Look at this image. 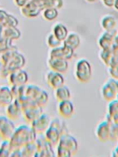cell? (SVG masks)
Segmentation results:
<instances>
[{
  "instance_id": "ffe728a7",
  "label": "cell",
  "mask_w": 118,
  "mask_h": 157,
  "mask_svg": "<svg viewBox=\"0 0 118 157\" xmlns=\"http://www.w3.org/2000/svg\"><path fill=\"white\" fill-rule=\"evenodd\" d=\"M3 36L8 39H17L19 36V33L14 27H6V29L4 31Z\"/></svg>"
},
{
  "instance_id": "5bb4252c",
  "label": "cell",
  "mask_w": 118,
  "mask_h": 157,
  "mask_svg": "<svg viewBox=\"0 0 118 157\" xmlns=\"http://www.w3.org/2000/svg\"><path fill=\"white\" fill-rule=\"evenodd\" d=\"M11 88L7 86H0V106L7 107L14 100Z\"/></svg>"
},
{
  "instance_id": "30bf717a",
  "label": "cell",
  "mask_w": 118,
  "mask_h": 157,
  "mask_svg": "<svg viewBox=\"0 0 118 157\" xmlns=\"http://www.w3.org/2000/svg\"><path fill=\"white\" fill-rule=\"evenodd\" d=\"M58 145L69 150L73 155H74L78 150V142L76 139L67 132L61 135Z\"/></svg>"
},
{
  "instance_id": "4dcf8cb0",
  "label": "cell",
  "mask_w": 118,
  "mask_h": 157,
  "mask_svg": "<svg viewBox=\"0 0 118 157\" xmlns=\"http://www.w3.org/2000/svg\"><path fill=\"white\" fill-rule=\"evenodd\" d=\"M93 157H95V156H93Z\"/></svg>"
},
{
  "instance_id": "9a60e30c",
  "label": "cell",
  "mask_w": 118,
  "mask_h": 157,
  "mask_svg": "<svg viewBox=\"0 0 118 157\" xmlns=\"http://www.w3.org/2000/svg\"><path fill=\"white\" fill-rule=\"evenodd\" d=\"M49 67L52 71L63 74L68 69V63L64 59L51 58L49 61Z\"/></svg>"
},
{
  "instance_id": "ac0fdd59",
  "label": "cell",
  "mask_w": 118,
  "mask_h": 157,
  "mask_svg": "<svg viewBox=\"0 0 118 157\" xmlns=\"http://www.w3.org/2000/svg\"><path fill=\"white\" fill-rule=\"evenodd\" d=\"M49 101V95L47 91L41 89L39 94L36 97L35 101H34V104L43 107L45 106Z\"/></svg>"
},
{
  "instance_id": "7402d4cb",
  "label": "cell",
  "mask_w": 118,
  "mask_h": 157,
  "mask_svg": "<svg viewBox=\"0 0 118 157\" xmlns=\"http://www.w3.org/2000/svg\"><path fill=\"white\" fill-rule=\"evenodd\" d=\"M110 140L118 142V123H111Z\"/></svg>"
},
{
  "instance_id": "52a82bcc",
  "label": "cell",
  "mask_w": 118,
  "mask_h": 157,
  "mask_svg": "<svg viewBox=\"0 0 118 157\" xmlns=\"http://www.w3.org/2000/svg\"><path fill=\"white\" fill-rule=\"evenodd\" d=\"M28 80L27 72L22 69L14 71L8 75V81L11 86L25 85Z\"/></svg>"
},
{
  "instance_id": "7a4b0ae2",
  "label": "cell",
  "mask_w": 118,
  "mask_h": 157,
  "mask_svg": "<svg viewBox=\"0 0 118 157\" xmlns=\"http://www.w3.org/2000/svg\"><path fill=\"white\" fill-rule=\"evenodd\" d=\"M65 129L64 122L58 118L51 120L50 124L44 132L45 140L51 145H58L60 137L66 133L64 132Z\"/></svg>"
},
{
  "instance_id": "277c9868",
  "label": "cell",
  "mask_w": 118,
  "mask_h": 157,
  "mask_svg": "<svg viewBox=\"0 0 118 157\" xmlns=\"http://www.w3.org/2000/svg\"><path fill=\"white\" fill-rule=\"evenodd\" d=\"M100 94L102 98L107 101L111 102L116 99L118 94L117 89V80L112 78L108 79L101 87Z\"/></svg>"
},
{
  "instance_id": "6da1fadb",
  "label": "cell",
  "mask_w": 118,
  "mask_h": 157,
  "mask_svg": "<svg viewBox=\"0 0 118 157\" xmlns=\"http://www.w3.org/2000/svg\"><path fill=\"white\" fill-rule=\"evenodd\" d=\"M36 138V133L31 126L21 124L15 128L9 141L12 150H20L27 145L34 143Z\"/></svg>"
},
{
  "instance_id": "5b68a950",
  "label": "cell",
  "mask_w": 118,
  "mask_h": 157,
  "mask_svg": "<svg viewBox=\"0 0 118 157\" xmlns=\"http://www.w3.org/2000/svg\"><path fill=\"white\" fill-rule=\"evenodd\" d=\"M16 127L13 120L7 116L0 115V137L4 140H9Z\"/></svg>"
},
{
  "instance_id": "603a6c76",
  "label": "cell",
  "mask_w": 118,
  "mask_h": 157,
  "mask_svg": "<svg viewBox=\"0 0 118 157\" xmlns=\"http://www.w3.org/2000/svg\"><path fill=\"white\" fill-rule=\"evenodd\" d=\"M109 73L112 78L118 80V63H113L109 66Z\"/></svg>"
},
{
  "instance_id": "f1b7e54d",
  "label": "cell",
  "mask_w": 118,
  "mask_h": 157,
  "mask_svg": "<svg viewBox=\"0 0 118 157\" xmlns=\"http://www.w3.org/2000/svg\"><path fill=\"white\" fill-rule=\"evenodd\" d=\"M1 49L0 48V54H1Z\"/></svg>"
},
{
  "instance_id": "d6986e66",
  "label": "cell",
  "mask_w": 118,
  "mask_h": 157,
  "mask_svg": "<svg viewBox=\"0 0 118 157\" xmlns=\"http://www.w3.org/2000/svg\"><path fill=\"white\" fill-rule=\"evenodd\" d=\"M12 151L9 141L2 140L0 143V157H10Z\"/></svg>"
},
{
  "instance_id": "7c38bea8",
  "label": "cell",
  "mask_w": 118,
  "mask_h": 157,
  "mask_svg": "<svg viewBox=\"0 0 118 157\" xmlns=\"http://www.w3.org/2000/svg\"><path fill=\"white\" fill-rule=\"evenodd\" d=\"M57 112L61 117L66 119L70 118L74 115V105L70 99L58 102Z\"/></svg>"
},
{
  "instance_id": "8992f818",
  "label": "cell",
  "mask_w": 118,
  "mask_h": 157,
  "mask_svg": "<svg viewBox=\"0 0 118 157\" xmlns=\"http://www.w3.org/2000/svg\"><path fill=\"white\" fill-rule=\"evenodd\" d=\"M42 113V107L35 104H30L22 107V115L23 118L27 123L30 124L37 119Z\"/></svg>"
},
{
  "instance_id": "2e32d148",
  "label": "cell",
  "mask_w": 118,
  "mask_h": 157,
  "mask_svg": "<svg viewBox=\"0 0 118 157\" xmlns=\"http://www.w3.org/2000/svg\"><path fill=\"white\" fill-rule=\"evenodd\" d=\"M106 120L111 123H118V101L116 99L109 102Z\"/></svg>"
},
{
  "instance_id": "4316f807",
  "label": "cell",
  "mask_w": 118,
  "mask_h": 157,
  "mask_svg": "<svg viewBox=\"0 0 118 157\" xmlns=\"http://www.w3.org/2000/svg\"><path fill=\"white\" fill-rule=\"evenodd\" d=\"M114 5H115V7L118 9V0H116V1H115V4H114Z\"/></svg>"
},
{
  "instance_id": "83f0119b",
  "label": "cell",
  "mask_w": 118,
  "mask_h": 157,
  "mask_svg": "<svg viewBox=\"0 0 118 157\" xmlns=\"http://www.w3.org/2000/svg\"><path fill=\"white\" fill-rule=\"evenodd\" d=\"M2 25L0 24V35L2 34Z\"/></svg>"
},
{
  "instance_id": "f546056e",
  "label": "cell",
  "mask_w": 118,
  "mask_h": 157,
  "mask_svg": "<svg viewBox=\"0 0 118 157\" xmlns=\"http://www.w3.org/2000/svg\"><path fill=\"white\" fill-rule=\"evenodd\" d=\"M117 40H118V39H117ZM117 45H118V42H117Z\"/></svg>"
},
{
  "instance_id": "ba28073f",
  "label": "cell",
  "mask_w": 118,
  "mask_h": 157,
  "mask_svg": "<svg viewBox=\"0 0 118 157\" xmlns=\"http://www.w3.org/2000/svg\"><path fill=\"white\" fill-rule=\"evenodd\" d=\"M111 124L108 120H104L96 126L95 130V134L97 139L101 142H106L110 140Z\"/></svg>"
},
{
  "instance_id": "9c48e42d",
  "label": "cell",
  "mask_w": 118,
  "mask_h": 157,
  "mask_svg": "<svg viewBox=\"0 0 118 157\" xmlns=\"http://www.w3.org/2000/svg\"><path fill=\"white\" fill-rule=\"evenodd\" d=\"M51 123L50 117L45 113H42L37 119L31 123V126L37 134L44 133L48 129Z\"/></svg>"
},
{
  "instance_id": "44dd1931",
  "label": "cell",
  "mask_w": 118,
  "mask_h": 157,
  "mask_svg": "<svg viewBox=\"0 0 118 157\" xmlns=\"http://www.w3.org/2000/svg\"><path fill=\"white\" fill-rule=\"evenodd\" d=\"M73 156L72 153L69 150L58 145L56 151L57 157H72Z\"/></svg>"
},
{
  "instance_id": "3957f363",
  "label": "cell",
  "mask_w": 118,
  "mask_h": 157,
  "mask_svg": "<svg viewBox=\"0 0 118 157\" xmlns=\"http://www.w3.org/2000/svg\"><path fill=\"white\" fill-rule=\"evenodd\" d=\"M74 75L76 79L80 83L88 82L92 75V69L89 62L85 59L79 61L76 66Z\"/></svg>"
},
{
  "instance_id": "8fae6325",
  "label": "cell",
  "mask_w": 118,
  "mask_h": 157,
  "mask_svg": "<svg viewBox=\"0 0 118 157\" xmlns=\"http://www.w3.org/2000/svg\"><path fill=\"white\" fill-rule=\"evenodd\" d=\"M45 80L48 85L53 90L65 85V78L62 74L53 71L46 74Z\"/></svg>"
},
{
  "instance_id": "484cf974",
  "label": "cell",
  "mask_w": 118,
  "mask_h": 157,
  "mask_svg": "<svg viewBox=\"0 0 118 157\" xmlns=\"http://www.w3.org/2000/svg\"><path fill=\"white\" fill-rule=\"evenodd\" d=\"M104 3L108 6H112L114 4V2L115 0H103Z\"/></svg>"
},
{
  "instance_id": "4fadbf2b",
  "label": "cell",
  "mask_w": 118,
  "mask_h": 157,
  "mask_svg": "<svg viewBox=\"0 0 118 157\" xmlns=\"http://www.w3.org/2000/svg\"><path fill=\"white\" fill-rule=\"evenodd\" d=\"M6 116L12 120H18L22 115V105L20 101L15 99L12 102L6 107Z\"/></svg>"
},
{
  "instance_id": "e0dca14e",
  "label": "cell",
  "mask_w": 118,
  "mask_h": 157,
  "mask_svg": "<svg viewBox=\"0 0 118 157\" xmlns=\"http://www.w3.org/2000/svg\"><path fill=\"white\" fill-rule=\"evenodd\" d=\"M54 97L58 102L69 100L71 93L69 88L65 85L54 90Z\"/></svg>"
},
{
  "instance_id": "cb8c5ba5",
  "label": "cell",
  "mask_w": 118,
  "mask_h": 157,
  "mask_svg": "<svg viewBox=\"0 0 118 157\" xmlns=\"http://www.w3.org/2000/svg\"><path fill=\"white\" fill-rule=\"evenodd\" d=\"M103 26L108 30H111L115 26V20L111 17H107L104 19Z\"/></svg>"
},
{
  "instance_id": "d4e9b609",
  "label": "cell",
  "mask_w": 118,
  "mask_h": 157,
  "mask_svg": "<svg viewBox=\"0 0 118 157\" xmlns=\"http://www.w3.org/2000/svg\"><path fill=\"white\" fill-rule=\"evenodd\" d=\"M111 157H118V144L116 146V147L114 149V150L112 151Z\"/></svg>"
}]
</instances>
